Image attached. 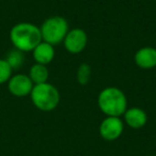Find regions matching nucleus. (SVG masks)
<instances>
[{
	"instance_id": "13",
	"label": "nucleus",
	"mask_w": 156,
	"mask_h": 156,
	"mask_svg": "<svg viewBox=\"0 0 156 156\" xmlns=\"http://www.w3.org/2000/svg\"><path fill=\"white\" fill-rule=\"evenodd\" d=\"M90 77H91V66L87 63H83L79 65L77 69V74H76V78H77L78 83L85 86L90 81Z\"/></svg>"
},
{
	"instance_id": "12",
	"label": "nucleus",
	"mask_w": 156,
	"mask_h": 156,
	"mask_svg": "<svg viewBox=\"0 0 156 156\" xmlns=\"http://www.w3.org/2000/svg\"><path fill=\"white\" fill-rule=\"evenodd\" d=\"M5 61L9 63V65L12 67V69H17L20 67H22L23 64H24L25 55L23 51L14 48V49L10 50L9 54L7 55Z\"/></svg>"
},
{
	"instance_id": "8",
	"label": "nucleus",
	"mask_w": 156,
	"mask_h": 156,
	"mask_svg": "<svg viewBox=\"0 0 156 156\" xmlns=\"http://www.w3.org/2000/svg\"><path fill=\"white\" fill-rule=\"evenodd\" d=\"M135 63L143 69H151L156 66V48L145 46L138 49L134 57Z\"/></svg>"
},
{
	"instance_id": "11",
	"label": "nucleus",
	"mask_w": 156,
	"mask_h": 156,
	"mask_svg": "<svg viewBox=\"0 0 156 156\" xmlns=\"http://www.w3.org/2000/svg\"><path fill=\"white\" fill-rule=\"evenodd\" d=\"M28 76L33 83V85H39V83H47V79L49 77V72H48L46 65L34 63L29 69Z\"/></svg>"
},
{
	"instance_id": "1",
	"label": "nucleus",
	"mask_w": 156,
	"mask_h": 156,
	"mask_svg": "<svg viewBox=\"0 0 156 156\" xmlns=\"http://www.w3.org/2000/svg\"><path fill=\"white\" fill-rule=\"evenodd\" d=\"M10 40L16 49L23 52L32 51L42 42L40 27L31 23H18L12 27Z\"/></svg>"
},
{
	"instance_id": "5",
	"label": "nucleus",
	"mask_w": 156,
	"mask_h": 156,
	"mask_svg": "<svg viewBox=\"0 0 156 156\" xmlns=\"http://www.w3.org/2000/svg\"><path fill=\"white\" fill-rule=\"evenodd\" d=\"M64 48L69 54L77 55L86 48L88 44V35L85 30L80 28H74L69 30L64 40H63Z\"/></svg>"
},
{
	"instance_id": "7",
	"label": "nucleus",
	"mask_w": 156,
	"mask_h": 156,
	"mask_svg": "<svg viewBox=\"0 0 156 156\" xmlns=\"http://www.w3.org/2000/svg\"><path fill=\"white\" fill-rule=\"evenodd\" d=\"M33 86V83L26 74L13 75L8 81V89L10 93L16 98H25L30 95Z\"/></svg>"
},
{
	"instance_id": "2",
	"label": "nucleus",
	"mask_w": 156,
	"mask_h": 156,
	"mask_svg": "<svg viewBox=\"0 0 156 156\" xmlns=\"http://www.w3.org/2000/svg\"><path fill=\"white\" fill-rule=\"evenodd\" d=\"M98 106L106 117H121L127 109V98L117 87H107L98 96Z\"/></svg>"
},
{
	"instance_id": "4",
	"label": "nucleus",
	"mask_w": 156,
	"mask_h": 156,
	"mask_svg": "<svg viewBox=\"0 0 156 156\" xmlns=\"http://www.w3.org/2000/svg\"><path fill=\"white\" fill-rule=\"evenodd\" d=\"M42 41L52 46L62 43L69 32V23L62 16H51L45 20L40 27Z\"/></svg>"
},
{
	"instance_id": "9",
	"label": "nucleus",
	"mask_w": 156,
	"mask_h": 156,
	"mask_svg": "<svg viewBox=\"0 0 156 156\" xmlns=\"http://www.w3.org/2000/svg\"><path fill=\"white\" fill-rule=\"evenodd\" d=\"M123 117L125 123L134 129H139V128L143 127L147 122V112L139 107L127 108L124 112Z\"/></svg>"
},
{
	"instance_id": "14",
	"label": "nucleus",
	"mask_w": 156,
	"mask_h": 156,
	"mask_svg": "<svg viewBox=\"0 0 156 156\" xmlns=\"http://www.w3.org/2000/svg\"><path fill=\"white\" fill-rule=\"evenodd\" d=\"M12 71L13 69L5 61V59H0V85L9 81L12 76Z\"/></svg>"
},
{
	"instance_id": "6",
	"label": "nucleus",
	"mask_w": 156,
	"mask_h": 156,
	"mask_svg": "<svg viewBox=\"0 0 156 156\" xmlns=\"http://www.w3.org/2000/svg\"><path fill=\"white\" fill-rule=\"evenodd\" d=\"M100 135L106 141H115L121 137L124 130L123 121L120 117H106L100 125Z\"/></svg>"
},
{
	"instance_id": "10",
	"label": "nucleus",
	"mask_w": 156,
	"mask_h": 156,
	"mask_svg": "<svg viewBox=\"0 0 156 156\" xmlns=\"http://www.w3.org/2000/svg\"><path fill=\"white\" fill-rule=\"evenodd\" d=\"M55 46L42 41L40 44L35 46L32 50V56L35 63L47 65L54 60L55 58Z\"/></svg>"
},
{
	"instance_id": "3",
	"label": "nucleus",
	"mask_w": 156,
	"mask_h": 156,
	"mask_svg": "<svg viewBox=\"0 0 156 156\" xmlns=\"http://www.w3.org/2000/svg\"><path fill=\"white\" fill-rule=\"evenodd\" d=\"M32 104L41 111H51L60 102V94L54 85L49 83L34 85L30 93Z\"/></svg>"
}]
</instances>
